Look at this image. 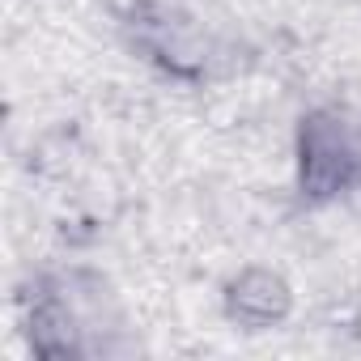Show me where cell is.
<instances>
[{"instance_id": "1", "label": "cell", "mask_w": 361, "mask_h": 361, "mask_svg": "<svg viewBox=\"0 0 361 361\" xmlns=\"http://www.w3.org/2000/svg\"><path fill=\"white\" fill-rule=\"evenodd\" d=\"M302 183L310 188V196H331V192H348L361 183V123L357 119L340 111L310 115V123L302 128Z\"/></svg>"}, {"instance_id": "2", "label": "cell", "mask_w": 361, "mask_h": 361, "mask_svg": "<svg viewBox=\"0 0 361 361\" xmlns=\"http://www.w3.org/2000/svg\"><path fill=\"white\" fill-rule=\"evenodd\" d=\"M234 310L243 319H255V323L276 319L285 310V285L276 276H268V272H247L234 285Z\"/></svg>"}]
</instances>
